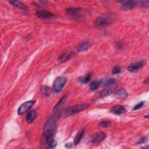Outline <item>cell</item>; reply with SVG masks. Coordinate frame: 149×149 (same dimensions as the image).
Masks as SVG:
<instances>
[{
  "instance_id": "obj_1",
  "label": "cell",
  "mask_w": 149,
  "mask_h": 149,
  "mask_svg": "<svg viewBox=\"0 0 149 149\" xmlns=\"http://www.w3.org/2000/svg\"><path fill=\"white\" fill-rule=\"evenodd\" d=\"M56 130V120L54 116L50 117L47 121L44 128V141L49 148H53L57 146V142L54 140Z\"/></svg>"
},
{
  "instance_id": "obj_2",
  "label": "cell",
  "mask_w": 149,
  "mask_h": 149,
  "mask_svg": "<svg viewBox=\"0 0 149 149\" xmlns=\"http://www.w3.org/2000/svg\"><path fill=\"white\" fill-rule=\"evenodd\" d=\"M117 19V15L113 12H107L98 17L94 22V26L97 29H104L113 24Z\"/></svg>"
},
{
  "instance_id": "obj_3",
  "label": "cell",
  "mask_w": 149,
  "mask_h": 149,
  "mask_svg": "<svg viewBox=\"0 0 149 149\" xmlns=\"http://www.w3.org/2000/svg\"><path fill=\"white\" fill-rule=\"evenodd\" d=\"M88 107L89 105L87 104H80L69 107L65 111V116L66 117H69L76 114L79 112L86 109Z\"/></svg>"
},
{
  "instance_id": "obj_4",
  "label": "cell",
  "mask_w": 149,
  "mask_h": 149,
  "mask_svg": "<svg viewBox=\"0 0 149 149\" xmlns=\"http://www.w3.org/2000/svg\"><path fill=\"white\" fill-rule=\"evenodd\" d=\"M66 83V79L64 77H58L54 83L53 88L55 92H61Z\"/></svg>"
},
{
  "instance_id": "obj_5",
  "label": "cell",
  "mask_w": 149,
  "mask_h": 149,
  "mask_svg": "<svg viewBox=\"0 0 149 149\" xmlns=\"http://www.w3.org/2000/svg\"><path fill=\"white\" fill-rule=\"evenodd\" d=\"M35 101H28L23 103L18 109V114L19 115H22L26 112L29 111L31 107L34 104Z\"/></svg>"
},
{
  "instance_id": "obj_6",
  "label": "cell",
  "mask_w": 149,
  "mask_h": 149,
  "mask_svg": "<svg viewBox=\"0 0 149 149\" xmlns=\"http://www.w3.org/2000/svg\"><path fill=\"white\" fill-rule=\"evenodd\" d=\"M66 12L73 19H79L82 17L81 10L78 8H69L66 10Z\"/></svg>"
},
{
  "instance_id": "obj_7",
  "label": "cell",
  "mask_w": 149,
  "mask_h": 149,
  "mask_svg": "<svg viewBox=\"0 0 149 149\" xmlns=\"http://www.w3.org/2000/svg\"><path fill=\"white\" fill-rule=\"evenodd\" d=\"M146 63V61L143 60L139 61L135 63H132L128 66V70L131 72H136L138 71L139 69H140L144 65H145Z\"/></svg>"
},
{
  "instance_id": "obj_8",
  "label": "cell",
  "mask_w": 149,
  "mask_h": 149,
  "mask_svg": "<svg viewBox=\"0 0 149 149\" xmlns=\"http://www.w3.org/2000/svg\"><path fill=\"white\" fill-rule=\"evenodd\" d=\"M121 4V8L125 11L132 10L137 4V2L135 1H120Z\"/></svg>"
},
{
  "instance_id": "obj_9",
  "label": "cell",
  "mask_w": 149,
  "mask_h": 149,
  "mask_svg": "<svg viewBox=\"0 0 149 149\" xmlns=\"http://www.w3.org/2000/svg\"><path fill=\"white\" fill-rule=\"evenodd\" d=\"M111 113H113L114 114L120 115L125 113L126 112V110L125 108L121 105H116L112 107L110 109Z\"/></svg>"
},
{
  "instance_id": "obj_10",
  "label": "cell",
  "mask_w": 149,
  "mask_h": 149,
  "mask_svg": "<svg viewBox=\"0 0 149 149\" xmlns=\"http://www.w3.org/2000/svg\"><path fill=\"white\" fill-rule=\"evenodd\" d=\"M105 137L106 135L105 134V133L102 132H97L93 135V136L91 138V141L95 143H100L103 140H104Z\"/></svg>"
},
{
  "instance_id": "obj_11",
  "label": "cell",
  "mask_w": 149,
  "mask_h": 149,
  "mask_svg": "<svg viewBox=\"0 0 149 149\" xmlns=\"http://www.w3.org/2000/svg\"><path fill=\"white\" fill-rule=\"evenodd\" d=\"M116 90L115 87H109L107 88H105L103 89L102 91L99 92L98 96L100 98H104L107 96H108L109 95L113 93Z\"/></svg>"
},
{
  "instance_id": "obj_12",
  "label": "cell",
  "mask_w": 149,
  "mask_h": 149,
  "mask_svg": "<svg viewBox=\"0 0 149 149\" xmlns=\"http://www.w3.org/2000/svg\"><path fill=\"white\" fill-rule=\"evenodd\" d=\"M37 16L42 19H49L53 18L54 15L47 11H38L36 12Z\"/></svg>"
},
{
  "instance_id": "obj_13",
  "label": "cell",
  "mask_w": 149,
  "mask_h": 149,
  "mask_svg": "<svg viewBox=\"0 0 149 149\" xmlns=\"http://www.w3.org/2000/svg\"><path fill=\"white\" fill-rule=\"evenodd\" d=\"M98 82H99L100 86H107L114 84L116 82V81L114 79L105 78V79H103Z\"/></svg>"
},
{
  "instance_id": "obj_14",
  "label": "cell",
  "mask_w": 149,
  "mask_h": 149,
  "mask_svg": "<svg viewBox=\"0 0 149 149\" xmlns=\"http://www.w3.org/2000/svg\"><path fill=\"white\" fill-rule=\"evenodd\" d=\"M72 55H73V53L72 52L64 53L59 57V58H58V61L61 63L65 62L68 61L72 57Z\"/></svg>"
},
{
  "instance_id": "obj_15",
  "label": "cell",
  "mask_w": 149,
  "mask_h": 149,
  "mask_svg": "<svg viewBox=\"0 0 149 149\" xmlns=\"http://www.w3.org/2000/svg\"><path fill=\"white\" fill-rule=\"evenodd\" d=\"M10 3L13 5L14 6L21 9V10L25 11V12H27L28 11L27 10V8L26 5H25L23 4H22L21 2L20 1H14V0H13V1H10Z\"/></svg>"
},
{
  "instance_id": "obj_16",
  "label": "cell",
  "mask_w": 149,
  "mask_h": 149,
  "mask_svg": "<svg viewBox=\"0 0 149 149\" xmlns=\"http://www.w3.org/2000/svg\"><path fill=\"white\" fill-rule=\"evenodd\" d=\"M128 93L125 89H121L115 93V97L118 99H124L127 97Z\"/></svg>"
},
{
  "instance_id": "obj_17",
  "label": "cell",
  "mask_w": 149,
  "mask_h": 149,
  "mask_svg": "<svg viewBox=\"0 0 149 149\" xmlns=\"http://www.w3.org/2000/svg\"><path fill=\"white\" fill-rule=\"evenodd\" d=\"M90 46L91 44L89 42H83L78 46V51L79 52L86 51L90 48Z\"/></svg>"
},
{
  "instance_id": "obj_18",
  "label": "cell",
  "mask_w": 149,
  "mask_h": 149,
  "mask_svg": "<svg viewBox=\"0 0 149 149\" xmlns=\"http://www.w3.org/2000/svg\"><path fill=\"white\" fill-rule=\"evenodd\" d=\"M36 117V112L35 110L30 111L26 116V120L28 123H32Z\"/></svg>"
},
{
  "instance_id": "obj_19",
  "label": "cell",
  "mask_w": 149,
  "mask_h": 149,
  "mask_svg": "<svg viewBox=\"0 0 149 149\" xmlns=\"http://www.w3.org/2000/svg\"><path fill=\"white\" fill-rule=\"evenodd\" d=\"M90 81H91V74H88L87 76H86L85 77H79L77 80V81L81 84H87Z\"/></svg>"
},
{
  "instance_id": "obj_20",
  "label": "cell",
  "mask_w": 149,
  "mask_h": 149,
  "mask_svg": "<svg viewBox=\"0 0 149 149\" xmlns=\"http://www.w3.org/2000/svg\"><path fill=\"white\" fill-rule=\"evenodd\" d=\"M85 134V131L82 130L81 132H79L77 135L76 136V137H74V141H73V143L74 145H77L79 143V142L81 141L83 135Z\"/></svg>"
},
{
  "instance_id": "obj_21",
  "label": "cell",
  "mask_w": 149,
  "mask_h": 149,
  "mask_svg": "<svg viewBox=\"0 0 149 149\" xmlns=\"http://www.w3.org/2000/svg\"><path fill=\"white\" fill-rule=\"evenodd\" d=\"M41 91H42V93H43V94L47 97L50 96L51 93V89L49 87L46 86H43L41 87Z\"/></svg>"
},
{
  "instance_id": "obj_22",
  "label": "cell",
  "mask_w": 149,
  "mask_h": 149,
  "mask_svg": "<svg viewBox=\"0 0 149 149\" xmlns=\"http://www.w3.org/2000/svg\"><path fill=\"white\" fill-rule=\"evenodd\" d=\"M98 87H100L98 81H93L90 84V89L92 91L96 90Z\"/></svg>"
},
{
  "instance_id": "obj_23",
  "label": "cell",
  "mask_w": 149,
  "mask_h": 149,
  "mask_svg": "<svg viewBox=\"0 0 149 149\" xmlns=\"http://www.w3.org/2000/svg\"><path fill=\"white\" fill-rule=\"evenodd\" d=\"M99 125L103 128H108L111 126V122H109V121H103L100 122Z\"/></svg>"
},
{
  "instance_id": "obj_24",
  "label": "cell",
  "mask_w": 149,
  "mask_h": 149,
  "mask_svg": "<svg viewBox=\"0 0 149 149\" xmlns=\"http://www.w3.org/2000/svg\"><path fill=\"white\" fill-rule=\"evenodd\" d=\"M66 96L63 97L59 100V101L57 103V104L55 106V107H54V111H57V110L61 107V105L64 103V102L66 100Z\"/></svg>"
},
{
  "instance_id": "obj_25",
  "label": "cell",
  "mask_w": 149,
  "mask_h": 149,
  "mask_svg": "<svg viewBox=\"0 0 149 149\" xmlns=\"http://www.w3.org/2000/svg\"><path fill=\"white\" fill-rule=\"evenodd\" d=\"M122 68L120 66H116L112 70V73L115 74H118L121 72Z\"/></svg>"
},
{
  "instance_id": "obj_26",
  "label": "cell",
  "mask_w": 149,
  "mask_h": 149,
  "mask_svg": "<svg viewBox=\"0 0 149 149\" xmlns=\"http://www.w3.org/2000/svg\"><path fill=\"white\" fill-rule=\"evenodd\" d=\"M144 104V101H141L140 103H139L138 104H137L133 108V110H137V109H139L140 108H141Z\"/></svg>"
},
{
  "instance_id": "obj_27",
  "label": "cell",
  "mask_w": 149,
  "mask_h": 149,
  "mask_svg": "<svg viewBox=\"0 0 149 149\" xmlns=\"http://www.w3.org/2000/svg\"><path fill=\"white\" fill-rule=\"evenodd\" d=\"M147 140H148V138H147V137H143V138H142V139H140L137 143H138V144H139V143H140V144L144 143L147 142Z\"/></svg>"
},
{
  "instance_id": "obj_28",
  "label": "cell",
  "mask_w": 149,
  "mask_h": 149,
  "mask_svg": "<svg viewBox=\"0 0 149 149\" xmlns=\"http://www.w3.org/2000/svg\"><path fill=\"white\" fill-rule=\"evenodd\" d=\"M65 147L68 148H72V143H66L65 145Z\"/></svg>"
},
{
  "instance_id": "obj_29",
  "label": "cell",
  "mask_w": 149,
  "mask_h": 149,
  "mask_svg": "<svg viewBox=\"0 0 149 149\" xmlns=\"http://www.w3.org/2000/svg\"><path fill=\"white\" fill-rule=\"evenodd\" d=\"M148 78H147L146 79H145V81H144V83H145V84H148Z\"/></svg>"
}]
</instances>
